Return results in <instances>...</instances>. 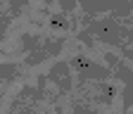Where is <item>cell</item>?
Here are the masks:
<instances>
[{"instance_id": "cell-1", "label": "cell", "mask_w": 133, "mask_h": 114, "mask_svg": "<svg viewBox=\"0 0 133 114\" xmlns=\"http://www.w3.org/2000/svg\"><path fill=\"white\" fill-rule=\"evenodd\" d=\"M71 67L78 71L81 81H86V78H97V81H102V78L112 76V71H109L107 67L95 64V62H90V59H83V55H76V57L71 59Z\"/></svg>"}, {"instance_id": "cell-2", "label": "cell", "mask_w": 133, "mask_h": 114, "mask_svg": "<svg viewBox=\"0 0 133 114\" xmlns=\"http://www.w3.org/2000/svg\"><path fill=\"white\" fill-rule=\"evenodd\" d=\"M88 33H97L102 41H107V43H119L121 41V26L116 24L114 19H105V22H95V24H90V31Z\"/></svg>"}, {"instance_id": "cell-3", "label": "cell", "mask_w": 133, "mask_h": 114, "mask_svg": "<svg viewBox=\"0 0 133 114\" xmlns=\"http://www.w3.org/2000/svg\"><path fill=\"white\" fill-rule=\"evenodd\" d=\"M48 81H52V83L59 86V90H69L71 88V78H69V67H66V62H57L50 74H45Z\"/></svg>"}, {"instance_id": "cell-4", "label": "cell", "mask_w": 133, "mask_h": 114, "mask_svg": "<svg viewBox=\"0 0 133 114\" xmlns=\"http://www.w3.org/2000/svg\"><path fill=\"white\" fill-rule=\"evenodd\" d=\"M114 74H116V78H121L126 86H131V88H133V71L126 67L124 62H119V64L114 67Z\"/></svg>"}, {"instance_id": "cell-5", "label": "cell", "mask_w": 133, "mask_h": 114, "mask_svg": "<svg viewBox=\"0 0 133 114\" xmlns=\"http://www.w3.org/2000/svg\"><path fill=\"white\" fill-rule=\"evenodd\" d=\"M17 74H19V71H17V67H14V64H0V78H17Z\"/></svg>"}, {"instance_id": "cell-6", "label": "cell", "mask_w": 133, "mask_h": 114, "mask_svg": "<svg viewBox=\"0 0 133 114\" xmlns=\"http://www.w3.org/2000/svg\"><path fill=\"white\" fill-rule=\"evenodd\" d=\"M50 26H52V29H59V31H66V29H69V22L64 19V14H55V17L50 19Z\"/></svg>"}, {"instance_id": "cell-7", "label": "cell", "mask_w": 133, "mask_h": 114, "mask_svg": "<svg viewBox=\"0 0 133 114\" xmlns=\"http://www.w3.org/2000/svg\"><path fill=\"white\" fill-rule=\"evenodd\" d=\"M81 3H83V7H88V10H95L100 3H102V0H81Z\"/></svg>"}, {"instance_id": "cell-8", "label": "cell", "mask_w": 133, "mask_h": 114, "mask_svg": "<svg viewBox=\"0 0 133 114\" xmlns=\"http://www.w3.org/2000/svg\"><path fill=\"white\" fill-rule=\"evenodd\" d=\"M7 26H10V17H0V38H3V33H5Z\"/></svg>"}, {"instance_id": "cell-9", "label": "cell", "mask_w": 133, "mask_h": 114, "mask_svg": "<svg viewBox=\"0 0 133 114\" xmlns=\"http://www.w3.org/2000/svg\"><path fill=\"white\" fill-rule=\"evenodd\" d=\"M59 5H62V10H71L74 7V0H59Z\"/></svg>"}, {"instance_id": "cell-10", "label": "cell", "mask_w": 133, "mask_h": 114, "mask_svg": "<svg viewBox=\"0 0 133 114\" xmlns=\"http://www.w3.org/2000/svg\"><path fill=\"white\" fill-rule=\"evenodd\" d=\"M131 41H133V31H131Z\"/></svg>"}, {"instance_id": "cell-11", "label": "cell", "mask_w": 133, "mask_h": 114, "mask_svg": "<svg viewBox=\"0 0 133 114\" xmlns=\"http://www.w3.org/2000/svg\"><path fill=\"white\" fill-rule=\"evenodd\" d=\"M126 114H133V112H126Z\"/></svg>"}]
</instances>
